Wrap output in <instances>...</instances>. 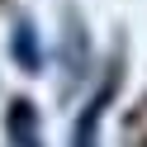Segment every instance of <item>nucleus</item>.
I'll return each instance as SVG.
<instances>
[{
    "mask_svg": "<svg viewBox=\"0 0 147 147\" xmlns=\"http://www.w3.org/2000/svg\"><path fill=\"white\" fill-rule=\"evenodd\" d=\"M10 138H14V147H43L38 142V114H33L29 105L10 109Z\"/></svg>",
    "mask_w": 147,
    "mask_h": 147,
    "instance_id": "nucleus-1",
    "label": "nucleus"
}]
</instances>
